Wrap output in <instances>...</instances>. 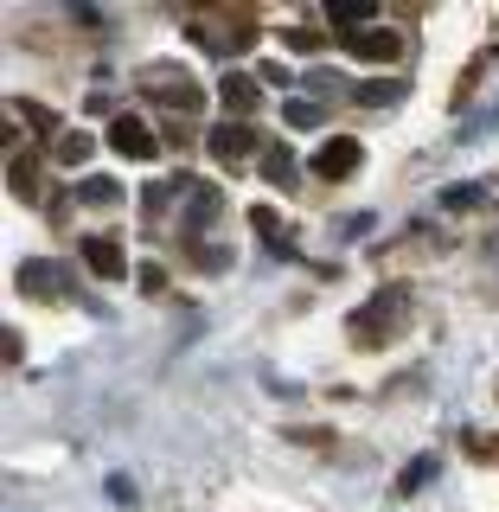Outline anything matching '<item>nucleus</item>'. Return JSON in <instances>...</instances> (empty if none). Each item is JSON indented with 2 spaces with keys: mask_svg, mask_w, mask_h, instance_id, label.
<instances>
[{
  "mask_svg": "<svg viewBox=\"0 0 499 512\" xmlns=\"http://www.w3.org/2000/svg\"><path fill=\"white\" fill-rule=\"evenodd\" d=\"M410 327V288L404 282H391V288H378L372 301H365L359 314H352V340H372V346H384V340H397V333Z\"/></svg>",
  "mask_w": 499,
  "mask_h": 512,
  "instance_id": "nucleus-1",
  "label": "nucleus"
},
{
  "mask_svg": "<svg viewBox=\"0 0 499 512\" xmlns=\"http://www.w3.org/2000/svg\"><path fill=\"white\" fill-rule=\"evenodd\" d=\"M359 160H365V148H359L352 135H327V141L314 148L308 167L320 173V180H352V173H359Z\"/></svg>",
  "mask_w": 499,
  "mask_h": 512,
  "instance_id": "nucleus-2",
  "label": "nucleus"
},
{
  "mask_svg": "<svg viewBox=\"0 0 499 512\" xmlns=\"http://www.w3.org/2000/svg\"><path fill=\"white\" fill-rule=\"evenodd\" d=\"M84 269L96 282H122L128 276V250L116 244V237H84Z\"/></svg>",
  "mask_w": 499,
  "mask_h": 512,
  "instance_id": "nucleus-3",
  "label": "nucleus"
},
{
  "mask_svg": "<svg viewBox=\"0 0 499 512\" xmlns=\"http://www.w3.org/2000/svg\"><path fill=\"white\" fill-rule=\"evenodd\" d=\"M109 148L128 154V160H154L160 154L154 148V128L141 122V116H116V122H109Z\"/></svg>",
  "mask_w": 499,
  "mask_h": 512,
  "instance_id": "nucleus-4",
  "label": "nucleus"
},
{
  "mask_svg": "<svg viewBox=\"0 0 499 512\" xmlns=\"http://www.w3.org/2000/svg\"><path fill=\"white\" fill-rule=\"evenodd\" d=\"M346 52H352V58H365V64H391L397 52H404V39H397L391 26H372V32H352Z\"/></svg>",
  "mask_w": 499,
  "mask_h": 512,
  "instance_id": "nucleus-5",
  "label": "nucleus"
},
{
  "mask_svg": "<svg viewBox=\"0 0 499 512\" xmlns=\"http://www.w3.org/2000/svg\"><path fill=\"white\" fill-rule=\"evenodd\" d=\"M218 212H224V192H212V186H192V205H186L180 231L192 237V244H199V231H205V224H212Z\"/></svg>",
  "mask_w": 499,
  "mask_h": 512,
  "instance_id": "nucleus-6",
  "label": "nucleus"
},
{
  "mask_svg": "<svg viewBox=\"0 0 499 512\" xmlns=\"http://www.w3.org/2000/svg\"><path fill=\"white\" fill-rule=\"evenodd\" d=\"M13 288H20V295H58V288H64V269H58V263H39V256H32V263H20Z\"/></svg>",
  "mask_w": 499,
  "mask_h": 512,
  "instance_id": "nucleus-7",
  "label": "nucleus"
},
{
  "mask_svg": "<svg viewBox=\"0 0 499 512\" xmlns=\"http://www.w3.org/2000/svg\"><path fill=\"white\" fill-rule=\"evenodd\" d=\"M212 154L218 160H244V154H263V148H256V135H250L244 122H218L212 128Z\"/></svg>",
  "mask_w": 499,
  "mask_h": 512,
  "instance_id": "nucleus-8",
  "label": "nucleus"
},
{
  "mask_svg": "<svg viewBox=\"0 0 499 512\" xmlns=\"http://www.w3.org/2000/svg\"><path fill=\"white\" fill-rule=\"evenodd\" d=\"M327 20L340 26V32H372L378 26V0H333Z\"/></svg>",
  "mask_w": 499,
  "mask_h": 512,
  "instance_id": "nucleus-9",
  "label": "nucleus"
},
{
  "mask_svg": "<svg viewBox=\"0 0 499 512\" xmlns=\"http://www.w3.org/2000/svg\"><path fill=\"white\" fill-rule=\"evenodd\" d=\"M295 148H288V141H269V148H263V180L269 186H276V192H288V186H295Z\"/></svg>",
  "mask_w": 499,
  "mask_h": 512,
  "instance_id": "nucleus-10",
  "label": "nucleus"
},
{
  "mask_svg": "<svg viewBox=\"0 0 499 512\" xmlns=\"http://www.w3.org/2000/svg\"><path fill=\"white\" fill-rule=\"evenodd\" d=\"M218 96H224V109H237V116H244V109L263 103V84H256V77H244V71H231V77L218 84Z\"/></svg>",
  "mask_w": 499,
  "mask_h": 512,
  "instance_id": "nucleus-11",
  "label": "nucleus"
},
{
  "mask_svg": "<svg viewBox=\"0 0 499 512\" xmlns=\"http://www.w3.org/2000/svg\"><path fill=\"white\" fill-rule=\"evenodd\" d=\"M77 199L84 205H122V180L116 173H84V180H77Z\"/></svg>",
  "mask_w": 499,
  "mask_h": 512,
  "instance_id": "nucleus-12",
  "label": "nucleus"
},
{
  "mask_svg": "<svg viewBox=\"0 0 499 512\" xmlns=\"http://www.w3.org/2000/svg\"><path fill=\"white\" fill-rule=\"evenodd\" d=\"M436 205H442V212H474V205H487V186H480V180H455V186L436 192Z\"/></svg>",
  "mask_w": 499,
  "mask_h": 512,
  "instance_id": "nucleus-13",
  "label": "nucleus"
},
{
  "mask_svg": "<svg viewBox=\"0 0 499 512\" xmlns=\"http://www.w3.org/2000/svg\"><path fill=\"white\" fill-rule=\"evenodd\" d=\"M404 77H378V84H359V90H352V96H359V103L365 109H391V103H404Z\"/></svg>",
  "mask_w": 499,
  "mask_h": 512,
  "instance_id": "nucleus-14",
  "label": "nucleus"
},
{
  "mask_svg": "<svg viewBox=\"0 0 499 512\" xmlns=\"http://www.w3.org/2000/svg\"><path fill=\"white\" fill-rule=\"evenodd\" d=\"M436 474H442V461H436V455H416L410 468L397 474V493H404V500H410V493H423V487H429V480H436Z\"/></svg>",
  "mask_w": 499,
  "mask_h": 512,
  "instance_id": "nucleus-15",
  "label": "nucleus"
},
{
  "mask_svg": "<svg viewBox=\"0 0 499 512\" xmlns=\"http://www.w3.org/2000/svg\"><path fill=\"white\" fill-rule=\"evenodd\" d=\"M282 122H288V128H320V122H327V103H308V96H288V103H282Z\"/></svg>",
  "mask_w": 499,
  "mask_h": 512,
  "instance_id": "nucleus-16",
  "label": "nucleus"
},
{
  "mask_svg": "<svg viewBox=\"0 0 499 512\" xmlns=\"http://www.w3.org/2000/svg\"><path fill=\"white\" fill-rule=\"evenodd\" d=\"M487 135H499V96H493L487 109H480V116L461 122V141H487Z\"/></svg>",
  "mask_w": 499,
  "mask_h": 512,
  "instance_id": "nucleus-17",
  "label": "nucleus"
},
{
  "mask_svg": "<svg viewBox=\"0 0 499 512\" xmlns=\"http://www.w3.org/2000/svg\"><path fill=\"white\" fill-rule=\"evenodd\" d=\"M7 180H13V192H20V199H32V192H39V167H32L26 154H13V160H7Z\"/></svg>",
  "mask_w": 499,
  "mask_h": 512,
  "instance_id": "nucleus-18",
  "label": "nucleus"
},
{
  "mask_svg": "<svg viewBox=\"0 0 499 512\" xmlns=\"http://www.w3.org/2000/svg\"><path fill=\"white\" fill-rule=\"evenodd\" d=\"M192 263H199L205 276H224V269H231V250L224 244H192Z\"/></svg>",
  "mask_w": 499,
  "mask_h": 512,
  "instance_id": "nucleus-19",
  "label": "nucleus"
},
{
  "mask_svg": "<svg viewBox=\"0 0 499 512\" xmlns=\"http://www.w3.org/2000/svg\"><path fill=\"white\" fill-rule=\"evenodd\" d=\"M58 160H64V167H84V160H90V135H84V128H71V135L58 141Z\"/></svg>",
  "mask_w": 499,
  "mask_h": 512,
  "instance_id": "nucleus-20",
  "label": "nucleus"
},
{
  "mask_svg": "<svg viewBox=\"0 0 499 512\" xmlns=\"http://www.w3.org/2000/svg\"><path fill=\"white\" fill-rule=\"evenodd\" d=\"M109 500H116V506H135V480H122V474H109Z\"/></svg>",
  "mask_w": 499,
  "mask_h": 512,
  "instance_id": "nucleus-21",
  "label": "nucleus"
},
{
  "mask_svg": "<svg viewBox=\"0 0 499 512\" xmlns=\"http://www.w3.org/2000/svg\"><path fill=\"white\" fill-rule=\"evenodd\" d=\"M256 231H263V237H276V231H282V218L269 212V205H256Z\"/></svg>",
  "mask_w": 499,
  "mask_h": 512,
  "instance_id": "nucleus-22",
  "label": "nucleus"
}]
</instances>
